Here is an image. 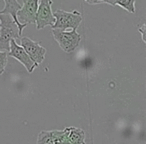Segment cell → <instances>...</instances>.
Instances as JSON below:
<instances>
[{"label":"cell","mask_w":146,"mask_h":144,"mask_svg":"<svg viewBox=\"0 0 146 144\" xmlns=\"http://www.w3.org/2000/svg\"><path fill=\"white\" fill-rule=\"evenodd\" d=\"M21 38L18 27L10 15L0 14V51L9 52L10 41Z\"/></svg>","instance_id":"6da1fadb"},{"label":"cell","mask_w":146,"mask_h":144,"mask_svg":"<svg viewBox=\"0 0 146 144\" xmlns=\"http://www.w3.org/2000/svg\"><path fill=\"white\" fill-rule=\"evenodd\" d=\"M53 16L55 18L54 24L51 26L52 29H58V30H76L82 21V15L79 11L74 10L72 12H67L64 10L57 9Z\"/></svg>","instance_id":"7a4b0ae2"},{"label":"cell","mask_w":146,"mask_h":144,"mask_svg":"<svg viewBox=\"0 0 146 144\" xmlns=\"http://www.w3.org/2000/svg\"><path fill=\"white\" fill-rule=\"evenodd\" d=\"M52 35L60 48L66 53L74 52L81 41V35L76 30L67 31L52 29Z\"/></svg>","instance_id":"3957f363"},{"label":"cell","mask_w":146,"mask_h":144,"mask_svg":"<svg viewBox=\"0 0 146 144\" xmlns=\"http://www.w3.org/2000/svg\"><path fill=\"white\" fill-rule=\"evenodd\" d=\"M20 46L24 49L30 59L36 65L41 64L45 58L46 49L42 47L39 42L32 40L29 37H22L20 38Z\"/></svg>","instance_id":"277c9868"},{"label":"cell","mask_w":146,"mask_h":144,"mask_svg":"<svg viewBox=\"0 0 146 144\" xmlns=\"http://www.w3.org/2000/svg\"><path fill=\"white\" fill-rule=\"evenodd\" d=\"M51 0H41L39 1L38 8H37L36 17H35V23H36V28L38 30L43 29L44 27L52 26L55 22V18L53 16V13L51 11V5H52Z\"/></svg>","instance_id":"5b68a950"},{"label":"cell","mask_w":146,"mask_h":144,"mask_svg":"<svg viewBox=\"0 0 146 144\" xmlns=\"http://www.w3.org/2000/svg\"><path fill=\"white\" fill-rule=\"evenodd\" d=\"M38 4L39 1L37 0H24L23 1V6H21V9L16 14L20 24L28 25L30 23H35Z\"/></svg>","instance_id":"8992f818"},{"label":"cell","mask_w":146,"mask_h":144,"mask_svg":"<svg viewBox=\"0 0 146 144\" xmlns=\"http://www.w3.org/2000/svg\"><path fill=\"white\" fill-rule=\"evenodd\" d=\"M8 56H11L13 58L17 59L19 62H21L23 64V66L27 69L29 73H31L36 67H38V65H36L32 60L30 59V57L27 55V53L24 51V49L18 44L15 40L10 41V50L8 52Z\"/></svg>","instance_id":"52a82bcc"},{"label":"cell","mask_w":146,"mask_h":144,"mask_svg":"<svg viewBox=\"0 0 146 144\" xmlns=\"http://www.w3.org/2000/svg\"><path fill=\"white\" fill-rule=\"evenodd\" d=\"M4 9L2 11H0V14H5V15H10L11 18L13 19V21L15 22V24L18 27L19 35L21 36L22 34V30L24 27H26L27 25L25 24H20L17 19V12L21 9V5L19 4L18 1H15V0H4Z\"/></svg>","instance_id":"ba28073f"},{"label":"cell","mask_w":146,"mask_h":144,"mask_svg":"<svg viewBox=\"0 0 146 144\" xmlns=\"http://www.w3.org/2000/svg\"><path fill=\"white\" fill-rule=\"evenodd\" d=\"M67 141L70 144H84L85 132L78 127H66Z\"/></svg>","instance_id":"9c48e42d"},{"label":"cell","mask_w":146,"mask_h":144,"mask_svg":"<svg viewBox=\"0 0 146 144\" xmlns=\"http://www.w3.org/2000/svg\"><path fill=\"white\" fill-rule=\"evenodd\" d=\"M63 134V130H51V131H41L38 134L37 144H51L55 139Z\"/></svg>","instance_id":"30bf717a"},{"label":"cell","mask_w":146,"mask_h":144,"mask_svg":"<svg viewBox=\"0 0 146 144\" xmlns=\"http://www.w3.org/2000/svg\"><path fill=\"white\" fill-rule=\"evenodd\" d=\"M102 3H106V4L110 5H117L125 10H127L130 13H135V1L134 0H116V1H91V4H102Z\"/></svg>","instance_id":"8fae6325"},{"label":"cell","mask_w":146,"mask_h":144,"mask_svg":"<svg viewBox=\"0 0 146 144\" xmlns=\"http://www.w3.org/2000/svg\"><path fill=\"white\" fill-rule=\"evenodd\" d=\"M7 60H8V53L0 51V75L4 72L5 67L7 65Z\"/></svg>","instance_id":"7c38bea8"},{"label":"cell","mask_w":146,"mask_h":144,"mask_svg":"<svg viewBox=\"0 0 146 144\" xmlns=\"http://www.w3.org/2000/svg\"><path fill=\"white\" fill-rule=\"evenodd\" d=\"M145 28H146V25L145 24H143L141 27H138V31H139V32L141 33V35H142V40H143L144 43L146 42V38H145Z\"/></svg>","instance_id":"4fadbf2b"},{"label":"cell","mask_w":146,"mask_h":144,"mask_svg":"<svg viewBox=\"0 0 146 144\" xmlns=\"http://www.w3.org/2000/svg\"><path fill=\"white\" fill-rule=\"evenodd\" d=\"M61 144H70V143H69V142L67 141V139H65L64 141H63V142H62V143H61Z\"/></svg>","instance_id":"5bb4252c"},{"label":"cell","mask_w":146,"mask_h":144,"mask_svg":"<svg viewBox=\"0 0 146 144\" xmlns=\"http://www.w3.org/2000/svg\"><path fill=\"white\" fill-rule=\"evenodd\" d=\"M84 144H85V143H84Z\"/></svg>","instance_id":"9a60e30c"}]
</instances>
